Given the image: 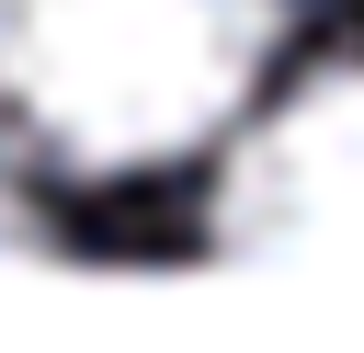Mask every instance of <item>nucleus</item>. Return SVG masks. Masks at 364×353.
Here are the masks:
<instances>
[{
  "mask_svg": "<svg viewBox=\"0 0 364 353\" xmlns=\"http://www.w3.org/2000/svg\"><path fill=\"white\" fill-rule=\"evenodd\" d=\"M284 0H0V102L57 171H159L262 91Z\"/></svg>",
  "mask_w": 364,
  "mask_h": 353,
  "instance_id": "1",
  "label": "nucleus"
},
{
  "mask_svg": "<svg viewBox=\"0 0 364 353\" xmlns=\"http://www.w3.org/2000/svg\"><path fill=\"white\" fill-rule=\"evenodd\" d=\"M228 262H364V68L273 102L216 171Z\"/></svg>",
  "mask_w": 364,
  "mask_h": 353,
  "instance_id": "2",
  "label": "nucleus"
},
{
  "mask_svg": "<svg viewBox=\"0 0 364 353\" xmlns=\"http://www.w3.org/2000/svg\"><path fill=\"white\" fill-rule=\"evenodd\" d=\"M34 251H46V216H34V205H23V182L0 171V262H34Z\"/></svg>",
  "mask_w": 364,
  "mask_h": 353,
  "instance_id": "3",
  "label": "nucleus"
}]
</instances>
